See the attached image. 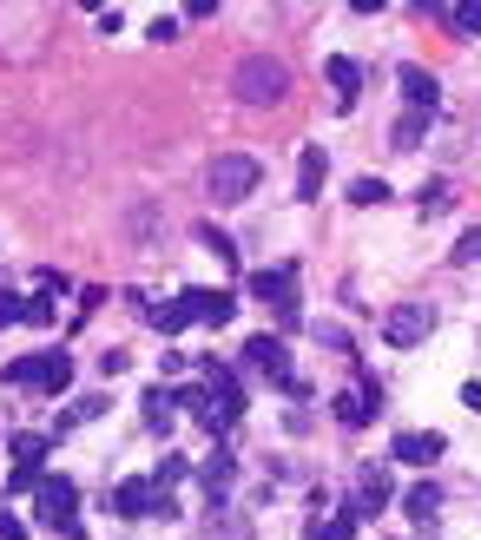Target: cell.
<instances>
[{"mask_svg": "<svg viewBox=\"0 0 481 540\" xmlns=\"http://www.w3.org/2000/svg\"><path fill=\"white\" fill-rule=\"evenodd\" d=\"M231 93H238L244 106H277V99L290 93L284 60H271V53H251V60H238V73H231Z\"/></svg>", "mask_w": 481, "mask_h": 540, "instance_id": "cell-1", "label": "cell"}, {"mask_svg": "<svg viewBox=\"0 0 481 540\" xmlns=\"http://www.w3.org/2000/svg\"><path fill=\"white\" fill-rule=\"evenodd\" d=\"M33 501H40V527H53V534H66V540H80V488L66 475H40V488H33Z\"/></svg>", "mask_w": 481, "mask_h": 540, "instance_id": "cell-2", "label": "cell"}, {"mask_svg": "<svg viewBox=\"0 0 481 540\" xmlns=\"http://www.w3.org/2000/svg\"><path fill=\"white\" fill-rule=\"evenodd\" d=\"M257 178H264V165H257V159H244V152H218L211 172H205V191L218 198V205H244V198L257 191Z\"/></svg>", "mask_w": 481, "mask_h": 540, "instance_id": "cell-3", "label": "cell"}, {"mask_svg": "<svg viewBox=\"0 0 481 540\" xmlns=\"http://www.w3.org/2000/svg\"><path fill=\"white\" fill-rule=\"evenodd\" d=\"M7 382H14V389H47V396H60L66 382H73V356L66 350L20 356V363H7Z\"/></svg>", "mask_w": 481, "mask_h": 540, "instance_id": "cell-4", "label": "cell"}, {"mask_svg": "<svg viewBox=\"0 0 481 540\" xmlns=\"http://www.w3.org/2000/svg\"><path fill=\"white\" fill-rule=\"evenodd\" d=\"M429 330H435V303H396L383 317L389 350H416V343H429Z\"/></svg>", "mask_w": 481, "mask_h": 540, "instance_id": "cell-5", "label": "cell"}, {"mask_svg": "<svg viewBox=\"0 0 481 540\" xmlns=\"http://www.w3.org/2000/svg\"><path fill=\"white\" fill-rule=\"evenodd\" d=\"M244 290H251L257 303H271L284 323H297V297H290V290H297V277H290L284 264H277V270H251V277H244Z\"/></svg>", "mask_w": 481, "mask_h": 540, "instance_id": "cell-6", "label": "cell"}, {"mask_svg": "<svg viewBox=\"0 0 481 540\" xmlns=\"http://www.w3.org/2000/svg\"><path fill=\"white\" fill-rule=\"evenodd\" d=\"M53 435H7V455H14V475H7V488H40V461H47Z\"/></svg>", "mask_w": 481, "mask_h": 540, "instance_id": "cell-7", "label": "cell"}, {"mask_svg": "<svg viewBox=\"0 0 481 540\" xmlns=\"http://www.w3.org/2000/svg\"><path fill=\"white\" fill-rule=\"evenodd\" d=\"M244 363H251L257 376H271V382H290V350L277 336H251V343H244Z\"/></svg>", "mask_w": 481, "mask_h": 540, "instance_id": "cell-8", "label": "cell"}, {"mask_svg": "<svg viewBox=\"0 0 481 540\" xmlns=\"http://www.w3.org/2000/svg\"><path fill=\"white\" fill-rule=\"evenodd\" d=\"M442 448H449V435H435V429H402L389 455H396V461H409V468H429V461L442 455Z\"/></svg>", "mask_w": 481, "mask_h": 540, "instance_id": "cell-9", "label": "cell"}, {"mask_svg": "<svg viewBox=\"0 0 481 540\" xmlns=\"http://www.w3.org/2000/svg\"><path fill=\"white\" fill-rule=\"evenodd\" d=\"M132 303H139L145 317H152V330H165V336H178V330H185V323H198V317H192V297H185V290H178L172 303H145L139 290H132Z\"/></svg>", "mask_w": 481, "mask_h": 540, "instance_id": "cell-10", "label": "cell"}, {"mask_svg": "<svg viewBox=\"0 0 481 540\" xmlns=\"http://www.w3.org/2000/svg\"><path fill=\"white\" fill-rule=\"evenodd\" d=\"M113 514H126V521L159 514V488H152V481H119V488H113Z\"/></svg>", "mask_w": 481, "mask_h": 540, "instance_id": "cell-11", "label": "cell"}, {"mask_svg": "<svg viewBox=\"0 0 481 540\" xmlns=\"http://www.w3.org/2000/svg\"><path fill=\"white\" fill-rule=\"evenodd\" d=\"M185 297H192V317L211 323V330H225V323L238 317V297H231V290H185Z\"/></svg>", "mask_w": 481, "mask_h": 540, "instance_id": "cell-12", "label": "cell"}, {"mask_svg": "<svg viewBox=\"0 0 481 540\" xmlns=\"http://www.w3.org/2000/svg\"><path fill=\"white\" fill-rule=\"evenodd\" d=\"M402 99H409V112H435L442 106V86H435V73H422V66H402Z\"/></svg>", "mask_w": 481, "mask_h": 540, "instance_id": "cell-13", "label": "cell"}, {"mask_svg": "<svg viewBox=\"0 0 481 540\" xmlns=\"http://www.w3.org/2000/svg\"><path fill=\"white\" fill-rule=\"evenodd\" d=\"M356 494H363V501H356V514H376L389 501V494H396V481H389V468L383 461H369L363 475H356Z\"/></svg>", "mask_w": 481, "mask_h": 540, "instance_id": "cell-14", "label": "cell"}, {"mask_svg": "<svg viewBox=\"0 0 481 540\" xmlns=\"http://www.w3.org/2000/svg\"><path fill=\"white\" fill-rule=\"evenodd\" d=\"M323 172H330L323 145H304V159H297V198H304V205H317V198H323Z\"/></svg>", "mask_w": 481, "mask_h": 540, "instance_id": "cell-15", "label": "cell"}, {"mask_svg": "<svg viewBox=\"0 0 481 540\" xmlns=\"http://www.w3.org/2000/svg\"><path fill=\"white\" fill-rule=\"evenodd\" d=\"M205 540H251V514H244V508H225V501H211Z\"/></svg>", "mask_w": 481, "mask_h": 540, "instance_id": "cell-16", "label": "cell"}, {"mask_svg": "<svg viewBox=\"0 0 481 540\" xmlns=\"http://www.w3.org/2000/svg\"><path fill=\"white\" fill-rule=\"evenodd\" d=\"M323 80L337 86V106L350 112V106H356V86H363V66H356V60H343V53H337V60H323Z\"/></svg>", "mask_w": 481, "mask_h": 540, "instance_id": "cell-17", "label": "cell"}, {"mask_svg": "<svg viewBox=\"0 0 481 540\" xmlns=\"http://www.w3.org/2000/svg\"><path fill=\"white\" fill-rule=\"evenodd\" d=\"M356 521H363V514H356V508H337V514H317V521L304 527V540H356Z\"/></svg>", "mask_w": 481, "mask_h": 540, "instance_id": "cell-18", "label": "cell"}, {"mask_svg": "<svg viewBox=\"0 0 481 540\" xmlns=\"http://www.w3.org/2000/svg\"><path fill=\"white\" fill-rule=\"evenodd\" d=\"M435 20L475 40V33H481V0H442V7H435Z\"/></svg>", "mask_w": 481, "mask_h": 540, "instance_id": "cell-19", "label": "cell"}, {"mask_svg": "<svg viewBox=\"0 0 481 540\" xmlns=\"http://www.w3.org/2000/svg\"><path fill=\"white\" fill-rule=\"evenodd\" d=\"M330 409H337V422H343V429H363V422H369L376 409H383V402H369L363 389H343V396H330Z\"/></svg>", "mask_w": 481, "mask_h": 540, "instance_id": "cell-20", "label": "cell"}, {"mask_svg": "<svg viewBox=\"0 0 481 540\" xmlns=\"http://www.w3.org/2000/svg\"><path fill=\"white\" fill-rule=\"evenodd\" d=\"M435 508H442V494H435L429 481H416V488L402 494V514H409L416 527H429V521H435Z\"/></svg>", "mask_w": 481, "mask_h": 540, "instance_id": "cell-21", "label": "cell"}, {"mask_svg": "<svg viewBox=\"0 0 481 540\" xmlns=\"http://www.w3.org/2000/svg\"><path fill=\"white\" fill-rule=\"evenodd\" d=\"M198 481H205V488H211V501H218V494H225L231 481H238V461H231L225 448H218V455H211L205 468H198Z\"/></svg>", "mask_w": 481, "mask_h": 540, "instance_id": "cell-22", "label": "cell"}, {"mask_svg": "<svg viewBox=\"0 0 481 540\" xmlns=\"http://www.w3.org/2000/svg\"><path fill=\"white\" fill-rule=\"evenodd\" d=\"M422 132H429V112H402V119H396V132H389V145H396V152H416V145H422Z\"/></svg>", "mask_w": 481, "mask_h": 540, "instance_id": "cell-23", "label": "cell"}, {"mask_svg": "<svg viewBox=\"0 0 481 540\" xmlns=\"http://www.w3.org/2000/svg\"><path fill=\"white\" fill-rule=\"evenodd\" d=\"M416 198H422V218H435V211H449V205H455V191L442 185V178H429V185H422Z\"/></svg>", "mask_w": 481, "mask_h": 540, "instance_id": "cell-24", "label": "cell"}, {"mask_svg": "<svg viewBox=\"0 0 481 540\" xmlns=\"http://www.w3.org/2000/svg\"><path fill=\"white\" fill-rule=\"evenodd\" d=\"M383 198H389V185H383L376 172H363V178L350 185V205H383Z\"/></svg>", "mask_w": 481, "mask_h": 540, "instance_id": "cell-25", "label": "cell"}, {"mask_svg": "<svg viewBox=\"0 0 481 540\" xmlns=\"http://www.w3.org/2000/svg\"><path fill=\"white\" fill-rule=\"evenodd\" d=\"M145 429H172V396H165V389L145 396Z\"/></svg>", "mask_w": 481, "mask_h": 540, "instance_id": "cell-26", "label": "cell"}, {"mask_svg": "<svg viewBox=\"0 0 481 540\" xmlns=\"http://www.w3.org/2000/svg\"><path fill=\"white\" fill-rule=\"evenodd\" d=\"M99 409H106V402H99V396H80V402H73V409L60 415V435H66V429H80V422H93Z\"/></svg>", "mask_w": 481, "mask_h": 540, "instance_id": "cell-27", "label": "cell"}, {"mask_svg": "<svg viewBox=\"0 0 481 540\" xmlns=\"http://www.w3.org/2000/svg\"><path fill=\"white\" fill-rule=\"evenodd\" d=\"M198 238H205V251L218 257V264H238V244H231L225 231H211V224H205V231H198Z\"/></svg>", "mask_w": 481, "mask_h": 540, "instance_id": "cell-28", "label": "cell"}, {"mask_svg": "<svg viewBox=\"0 0 481 540\" xmlns=\"http://www.w3.org/2000/svg\"><path fill=\"white\" fill-rule=\"evenodd\" d=\"M178 481H185V461L165 455V461H159V475H152V488H178Z\"/></svg>", "mask_w": 481, "mask_h": 540, "instance_id": "cell-29", "label": "cell"}, {"mask_svg": "<svg viewBox=\"0 0 481 540\" xmlns=\"http://www.w3.org/2000/svg\"><path fill=\"white\" fill-rule=\"evenodd\" d=\"M0 323H27V297H14V290H0Z\"/></svg>", "mask_w": 481, "mask_h": 540, "instance_id": "cell-30", "label": "cell"}, {"mask_svg": "<svg viewBox=\"0 0 481 540\" xmlns=\"http://www.w3.org/2000/svg\"><path fill=\"white\" fill-rule=\"evenodd\" d=\"M27 323H33V330H47V323H53V297H27Z\"/></svg>", "mask_w": 481, "mask_h": 540, "instance_id": "cell-31", "label": "cell"}, {"mask_svg": "<svg viewBox=\"0 0 481 540\" xmlns=\"http://www.w3.org/2000/svg\"><path fill=\"white\" fill-rule=\"evenodd\" d=\"M455 264H481V224H475V231H468L462 244H455Z\"/></svg>", "mask_w": 481, "mask_h": 540, "instance_id": "cell-32", "label": "cell"}, {"mask_svg": "<svg viewBox=\"0 0 481 540\" xmlns=\"http://www.w3.org/2000/svg\"><path fill=\"white\" fill-rule=\"evenodd\" d=\"M0 540H27V527H20V521H14V514H7V508H0Z\"/></svg>", "mask_w": 481, "mask_h": 540, "instance_id": "cell-33", "label": "cell"}, {"mask_svg": "<svg viewBox=\"0 0 481 540\" xmlns=\"http://www.w3.org/2000/svg\"><path fill=\"white\" fill-rule=\"evenodd\" d=\"M462 402H468V409L481 415V382H468V389H462Z\"/></svg>", "mask_w": 481, "mask_h": 540, "instance_id": "cell-34", "label": "cell"}]
</instances>
